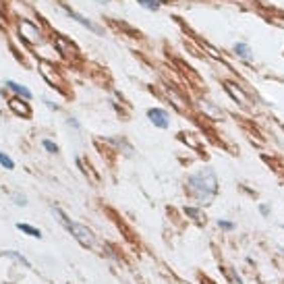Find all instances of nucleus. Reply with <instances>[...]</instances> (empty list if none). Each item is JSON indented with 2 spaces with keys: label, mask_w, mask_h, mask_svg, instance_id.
I'll use <instances>...</instances> for the list:
<instances>
[{
  "label": "nucleus",
  "mask_w": 284,
  "mask_h": 284,
  "mask_svg": "<svg viewBox=\"0 0 284 284\" xmlns=\"http://www.w3.org/2000/svg\"><path fill=\"white\" fill-rule=\"evenodd\" d=\"M3 257H11L15 261H19L21 265H25V268H31V263L21 255V253H17V251H3Z\"/></svg>",
  "instance_id": "obj_10"
},
{
  "label": "nucleus",
  "mask_w": 284,
  "mask_h": 284,
  "mask_svg": "<svg viewBox=\"0 0 284 284\" xmlns=\"http://www.w3.org/2000/svg\"><path fill=\"white\" fill-rule=\"evenodd\" d=\"M218 226L224 228V230H232V228H235V224L228 222V220H218Z\"/></svg>",
  "instance_id": "obj_15"
},
{
  "label": "nucleus",
  "mask_w": 284,
  "mask_h": 284,
  "mask_svg": "<svg viewBox=\"0 0 284 284\" xmlns=\"http://www.w3.org/2000/svg\"><path fill=\"white\" fill-rule=\"evenodd\" d=\"M7 87H9V89H13L15 93H19V96H23L25 100H29V98H31V91H29L27 87H23V85H19V83H15V81H7Z\"/></svg>",
  "instance_id": "obj_8"
},
{
  "label": "nucleus",
  "mask_w": 284,
  "mask_h": 284,
  "mask_svg": "<svg viewBox=\"0 0 284 284\" xmlns=\"http://www.w3.org/2000/svg\"><path fill=\"white\" fill-rule=\"evenodd\" d=\"M235 54H237V56H241L243 60H251V58H253V54H251V50H249V46H247V44H243V42L235 44Z\"/></svg>",
  "instance_id": "obj_7"
},
{
  "label": "nucleus",
  "mask_w": 284,
  "mask_h": 284,
  "mask_svg": "<svg viewBox=\"0 0 284 284\" xmlns=\"http://www.w3.org/2000/svg\"><path fill=\"white\" fill-rule=\"evenodd\" d=\"M0 164H3L7 170H13V168H15V162H13L7 154H3V152H0Z\"/></svg>",
  "instance_id": "obj_12"
},
{
  "label": "nucleus",
  "mask_w": 284,
  "mask_h": 284,
  "mask_svg": "<svg viewBox=\"0 0 284 284\" xmlns=\"http://www.w3.org/2000/svg\"><path fill=\"white\" fill-rule=\"evenodd\" d=\"M137 3L147 11H158L160 9V0H137Z\"/></svg>",
  "instance_id": "obj_11"
},
{
  "label": "nucleus",
  "mask_w": 284,
  "mask_h": 284,
  "mask_svg": "<svg viewBox=\"0 0 284 284\" xmlns=\"http://www.w3.org/2000/svg\"><path fill=\"white\" fill-rule=\"evenodd\" d=\"M224 87H226V89H228V91H230L232 96H237V98H239V104H245V96H243V93H241V91H239L237 87H232V85H230V83H226V85H224Z\"/></svg>",
  "instance_id": "obj_13"
},
{
  "label": "nucleus",
  "mask_w": 284,
  "mask_h": 284,
  "mask_svg": "<svg viewBox=\"0 0 284 284\" xmlns=\"http://www.w3.org/2000/svg\"><path fill=\"white\" fill-rule=\"evenodd\" d=\"M15 204H19V206H25L27 202H25V197H23V195H17V197H15Z\"/></svg>",
  "instance_id": "obj_17"
},
{
  "label": "nucleus",
  "mask_w": 284,
  "mask_h": 284,
  "mask_svg": "<svg viewBox=\"0 0 284 284\" xmlns=\"http://www.w3.org/2000/svg\"><path fill=\"white\" fill-rule=\"evenodd\" d=\"M96 3H108V0H96Z\"/></svg>",
  "instance_id": "obj_19"
},
{
  "label": "nucleus",
  "mask_w": 284,
  "mask_h": 284,
  "mask_svg": "<svg viewBox=\"0 0 284 284\" xmlns=\"http://www.w3.org/2000/svg\"><path fill=\"white\" fill-rule=\"evenodd\" d=\"M42 145L48 149L50 154H58V145H56V143H52L50 139H44V141H42Z\"/></svg>",
  "instance_id": "obj_14"
},
{
  "label": "nucleus",
  "mask_w": 284,
  "mask_h": 284,
  "mask_svg": "<svg viewBox=\"0 0 284 284\" xmlns=\"http://www.w3.org/2000/svg\"><path fill=\"white\" fill-rule=\"evenodd\" d=\"M185 214H191V218H195V220L199 218V212H197V210H193V208H185Z\"/></svg>",
  "instance_id": "obj_16"
},
{
  "label": "nucleus",
  "mask_w": 284,
  "mask_h": 284,
  "mask_svg": "<svg viewBox=\"0 0 284 284\" xmlns=\"http://www.w3.org/2000/svg\"><path fill=\"white\" fill-rule=\"evenodd\" d=\"M54 210V214H56V218H58V222L71 232V235L75 237V241L79 243V245H83V247H93V243H96V239H93V235H91V230L87 228V226H83V224H77V222H73L69 216H66L64 212H60L56 206L52 208Z\"/></svg>",
  "instance_id": "obj_2"
},
{
  "label": "nucleus",
  "mask_w": 284,
  "mask_h": 284,
  "mask_svg": "<svg viewBox=\"0 0 284 284\" xmlns=\"http://www.w3.org/2000/svg\"><path fill=\"white\" fill-rule=\"evenodd\" d=\"M9 108H11L15 114L23 116V119H29V116H31V108H29V104H27V100L13 98V100H9Z\"/></svg>",
  "instance_id": "obj_5"
},
{
  "label": "nucleus",
  "mask_w": 284,
  "mask_h": 284,
  "mask_svg": "<svg viewBox=\"0 0 284 284\" xmlns=\"http://www.w3.org/2000/svg\"><path fill=\"white\" fill-rule=\"evenodd\" d=\"M19 29H21V36L27 38L29 42H40V40H42L40 27H36V25L29 23V21H21V23H19Z\"/></svg>",
  "instance_id": "obj_4"
},
{
  "label": "nucleus",
  "mask_w": 284,
  "mask_h": 284,
  "mask_svg": "<svg viewBox=\"0 0 284 284\" xmlns=\"http://www.w3.org/2000/svg\"><path fill=\"white\" fill-rule=\"evenodd\" d=\"M17 230H21V232H25L27 237H36V239H42V232L38 230V228H33V226H29V224H19L17 222Z\"/></svg>",
  "instance_id": "obj_9"
},
{
  "label": "nucleus",
  "mask_w": 284,
  "mask_h": 284,
  "mask_svg": "<svg viewBox=\"0 0 284 284\" xmlns=\"http://www.w3.org/2000/svg\"><path fill=\"white\" fill-rule=\"evenodd\" d=\"M62 9L66 11V15H69V17H71V19H75L77 23H81V25H85L87 29H91L93 33H98V27H96V25H93L91 21H87V19H85V17H81L79 13H75L73 9H69V7H66V5H62Z\"/></svg>",
  "instance_id": "obj_6"
},
{
  "label": "nucleus",
  "mask_w": 284,
  "mask_h": 284,
  "mask_svg": "<svg viewBox=\"0 0 284 284\" xmlns=\"http://www.w3.org/2000/svg\"><path fill=\"white\" fill-rule=\"evenodd\" d=\"M259 212H261L263 216H268V214H270V208H265V206H259Z\"/></svg>",
  "instance_id": "obj_18"
},
{
  "label": "nucleus",
  "mask_w": 284,
  "mask_h": 284,
  "mask_svg": "<svg viewBox=\"0 0 284 284\" xmlns=\"http://www.w3.org/2000/svg\"><path fill=\"white\" fill-rule=\"evenodd\" d=\"M187 185H189V191L204 204H210L212 197L218 193V178H216V172L210 168V166H206V168H202L199 172L191 174Z\"/></svg>",
  "instance_id": "obj_1"
},
{
  "label": "nucleus",
  "mask_w": 284,
  "mask_h": 284,
  "mask_svg": "<svg viewBox=\"0 0 284 284\" xmlns=\"http://www.w3.org/2000/svg\"><path fill=\"white\" fill-rule=\"evenodd\" d=\"M147 119L152 121V125H156L158 129H168V125H170L168 114H166V110H162V108H149L147 110Z\"/></svg>",
  "instance_id": "obj_3"
}]
</instances>
